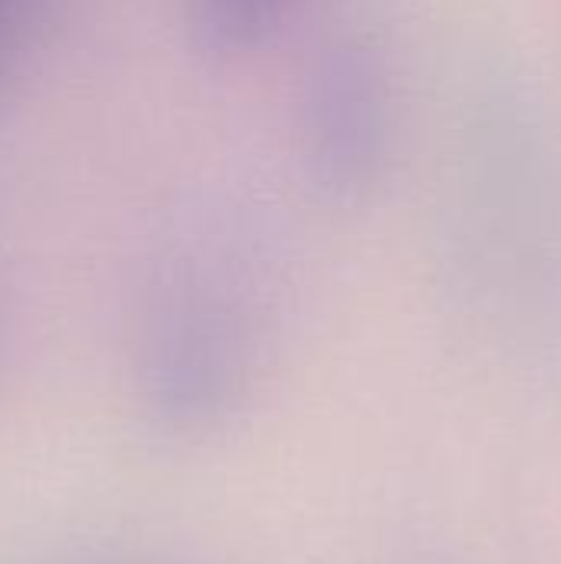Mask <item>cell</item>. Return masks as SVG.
<instances>
[{
    "label": "cell",
    "instance_id": "6da1fadb",
    "mask_svg": "<svg viewBox=\"0 0 561 564\" xmlns=\"http://www.w3.org/2000/svg\"><path fill=\"white\" fill-rule=\"evenodd\" d=\"M446 274L493 330H526L561 278V178L542 99L516 66L470 79L443 208Z\"/></svg>",
    "mask_w": 561,
    "mask_h": 564
},
{
    "label": "cell",
    "instance_id": "7a4b0ae2",
    "mask_svg": "<svg viewBox=\"0 0 561 564\" xmlns=\"http://www.w3.org/2000/svg\"><path fill=\"white\" fill-rule=\"evenodd\" d=\"M261 221L231 198L175 212L149 258L132 330L145 413L169 433L222 423L251 377L258 347Z\"/></svg>",
    "mask_w": 561,
    "mask_h": 564
},
{
    "label": "cell",
    "instance_id": "3957f363",
    "mask_svg": "<svg viewBox=\"0 0 561 564\" xmlns=\"http://www.w3.org/2000/svg\"><path fill=\"white\" fill-rule=\"evenodd\" d=\"M403 102L393 46L364 17L334 20L301 59L294 86V162L314 202L364 212L390 185Z\"/></svg>",
    "mask_w": 561,
    "mask_h": 564
},
{
    "label": "cell",
    "instance_id": "277c9868",
    "mask_svg": "<svg viewBox=\"0 0 561 564\" xmlns=\"http://www.w3.org/2000/svg\"><path fill=\"white\" fill-rule=\"evenodd\" d=\"M298 0H185L195 50L212 63H241L265 50Z\"/></svg>",
    "mask_w": 561,
    "mask_h": 564
},
{
    "label": "cell",
    "instance_id": "5b68a950",
    "mask_svg": "<svg viewBox=\"0 0 561 564\" xmlns=\"http://www.w3.org/2000/svg\"><path fill=\"white\" fill-rule=\"evenodd\" d=\"M17 3L20 0H0V79L7 69L10 43H13V23H17Z\"/></svg>",
    "mask_w": 561,
    "mask_h": 564
}]
</instances>
